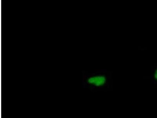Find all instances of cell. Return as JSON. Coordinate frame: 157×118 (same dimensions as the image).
I'll use <instances>...</instances> for the list:
<instances>
[{
  "label": "cell",
  "instance_id": "1",
  "mask_svg": "<svg viewBox=\"0 0 157 118\" xmlns=\"http://www.w3.org/2000/svg\"><path fill=\"white\" fill-rule=\"evenodd\" d=\"M106 79L103 75L93 76L88 78L87 82L91 85L96 87L103 86L106 84Z\"/></svg>",
  "mask_w": 157,
  "mask_h": 118
},
{
  "label": "cell",
  "instance_id": "2",
  "mask_svg": "<svg viewBox=\"0 0 157 118\" xmlns=\"http://www.w3.org/2000/svg\"><path fill=\"white\" fill-rule=\"evenodd\" d=\"M154 77H155V78L157 81V68L155 69V73H154Z\"/></svg>",
  "mask_w": 157,
  "mask_h": 118
}]
</instances>
